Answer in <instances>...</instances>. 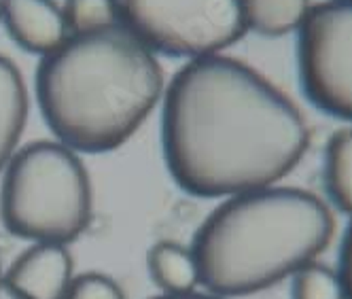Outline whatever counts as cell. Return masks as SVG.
Masks as SVG:
<instances>
[{"label":"cell","instance_id":"6da1fadb","mask_svg":"<svg viewBox=\"0 0 352 299\" xmlns=\"http://www.w3.org/2000/svg\"><path fill=\"white\" fill-rule=\"evenodd\" d=\"M308 144L297 107L234 58L189 60L166 89V166L174 183L195 197H232L276 185Z\"/></svg>","mask_w":352,"mask_h":299},{"label":"cell","instance_id":"7a4b0ae2","mask_svg":"<svg viewBox=\"0 0 352 299\" xmlns=\"http://www.w3.org/2000/svg\"><path fill=\"white\" fill-rule=\"evenodd\" d=\"M164 93V70L121 23L68 36L43 58L36 98L52 130L74 153H107L128 142Z\"/></svg>","mask_w":352,"mask_h":299},{"label":"cell","instance_id":"3957f363","mask_svg":"<svg viewBox=\"0 0 352 299\" xmlns=\"http://www.w3.org/2000/svg\"><path fill=\"white\" fill-rule=\"evenodd\" d=\"M336 223L320 199L295 187H261L228 197L191 244L199 283L219 297L263 291L324 251Z\"/></svg>","mask_w":352,"mask_h":299},{"label":"cell","instance_id":"277c9868","mask_svg":"<svg viewBox=\"0 0 352 299\" xmlns=\"http://www.w3.org/2000/svg\"><path fill=\"white\" fill-rule=\"evenodd\" d=\"M0 221L9 234L34 242L77 240L91 221L89 174L72 148L38 140L13 155L0 187Z\"/></svg>","mask_w":352,"mask_h":299},{"label":"cell","instance_id":"5b68a950","mask_svg":"<svg viewBox=\"0 0 352 299\" xmlns=\"http://www.w3.org/2000/svg\"><path fill=\"white\" fill-rule=\"evenodd\" d=\"M119 23L151 52L199 60L246 32L240 0H115Z\"/></svg>","mask_w":352,"mask_h":299},{"label":"cell","instance_id":"8992f818","mask_svg":"<svg viewBox=\"0 0 352 299\" xmlns=\"http://www.w3.org/2000/svg\"><path fill=\"white\" fill-rule=\"evenodd\" d=\"M299 70L312 102L352 121V0L312 7L299 26Z\"/></svg>","mask_w":352,"mask_h":299},{"label":"cell","instance_id":"52a82bcc","mask_svg":"<svg viewBox=\"0 0 352 299\" xmlns=\"http://www.w3.org/2000/svg\"><path fill=\"white\" fill-rule=\"evenodd\" d=\"M72 278L68 246L34 242L11 263L3 285L15 299H64Z\"/></svg>","mask_w":352,"mask_h":299},{"label":"cell","instance_id":"ba28073f","mask_svg":"<svg viewBox=\"0 0 352 299\" xmlns=\"http://www.w3.org/2000/svg\"><path fill=\"white\" fill-rule=\"evenodd\" d=\"M0 19L17 45L43 58L68 38L64 11L54 0H0Z\"/></svg>","mask_w":352,"mask_h":299},{"label":"cell","instance_id":"9c48e42d","mask_svg":"<svg viewBox=\"0 0 352 299\" xmlns=\"http://www.w3.org/2000/svg\"><path fill=\"white\" fill-rule=\"evenodd\" d=\"M28 119V93L17 66L0 56V174L5 172Z\"/></svg>","mask_w":352,"mask_h":299},{"label":"cell","instance_id":"30bf717a","mask_svg":"<svg viewBox=\"0 0 352 299\" xmlns=\"http://www.w3.org/2000/svg\"><path fill=\"white\" fill-rule=\"evenodd\" d=\"M146 269L164 295H183L195 291L199 269L193 251L179 242L162 240L146 253Z\"/></svg>","mask_w":352,"mask_h":299},{"label":"cell","instance_id":"8fae6325","mask_svg":"<svg viewBox=\"0 0 352 299\" xmlns=\"http://www.w3.org/2000/svg\"><path fill=\"white\" fill-rule=\"evenodd\" d=\"M246 30L263 36H283L304 23L310 0H240Z\"/></svg>","mask_w":352,"mask_h":299},{"label":"cell","instance_id":"7c38bea8","mask_svg":"<svg viewBox=\"0 0 352 299\" xmlns=\"http://www.w3.org/2000/svg\"><path fill=\"white\" fill-rule=\"evenodd\" d=\"M327 189L340 210L352 214V130L338 132L327 146Z\"/></svg>","mask_w":352,"mask_h":299},{"label":"cell","instance_id":"4fadbf2b","mask_svg":"<svg viewBox=\"0 0 352 299\" xmlns=\"http://www.w3.org/2000/svg\"><path fill=\"white\" fill-rule=\"evenodd\" d=\"M64 19L72 34H87L119 23L115 0H66Z\"/></svg>","mask_w":352,"mask_h":299},{"label":"cell","instance_id":"5bb4252c","mask_svg":"<svg viewBox=\"0 0 352 299\" xmlns=\"http://www.w3.org/2000/svg\"><path fill=\"white\" fill-rule=\"evenodd\" d=\"M293 299H346L340 274L316 263H308L293 274Z\"/></svg>","mask_w":352,"mask_h":299},{"label":"cell","instance_id":"9a60e30c","mask_svg":"<svg viewBox=\"0 0 352 299\" xmlns=\"http://www.w3.org/2000/svg\"><path fill=\"white\" fill-rule=\"evenodd\" d=\"M64 299H125V295L111 276L89 272L72 278Z\"/></svg>","mask_w":352,"mask_h":299},{"label":"cell","instance_id":"2e32d148","mask_svg":"<svg viewBox=\"0 0 352 299\" xmlns=\"http://www.w3.org/2000/svg\"><path fill=\"white\" fill-rule=\"evenodd\" d=\"M340 280L346 299H352V228L348 230L340 253Z\"/></svg>","mask_w":352,"mask_h":299},{"label":"cell","instance_id":"e0dca14e","mask_svg":"<svg viewBox=\"0 0 352 299\" xmlns=\"http://www.w3.org/2000/svg\"><path fill=\"white\" fill-rule=\"evenodd\" d=\"M153 299H228V297H219V295H214V293L202 295V293L191 291V293H183V295H162V297H153Z\"/></svg>","mask_w":352,"mask_h":299},{"label":"cell","instance_id":"ac0fdd59","mask_svg":"<svg viewBox=\"0 0 352 299\" xmlns=\"http://www.w3.org/2000/svg\"><path fill=\"white\" fill-rule=\"evenodd\" d=\"M0 287H3V265H0Z\"/></svg>","mask_w":352,"mask_h":299}]
</instances>
